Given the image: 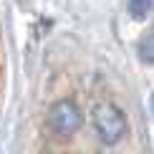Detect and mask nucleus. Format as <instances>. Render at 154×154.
Here are the masks:
<instances>
[{"instance_id": "obj_1", "label": "nucleus", "mask_w": 154, "mask_h": 154, "mask_svg": "<svg viewBox=\"0 0 154 154\" xmlns=\"http://www.w3.org/2000/svg\"><path fill=\"white\" fill-rule=\"evenodd\" d=\"M91 126L96 131V137L101 139L104 144L114 146L124 139L126 134V116L121 109H116L109 101H101L91 109Z\"/></svg>"}, {"instance_id": "obj_4", "label": "nucleus", "mask_w": 154, "mask_h": 154, "mask_svg": "<svg viewBox=\"0 0 154 154\" xmlns=\"http://www.w3.org/2000/svg\"><path fill=\"white\" fill-rule=\"evenodd\" d=\"M129 13H131V18H137V20H142V18L146 15V13L152 10V5H154V0H129Z\"/></svg>"}, {"instance_id": "obj_2", "label": "nucleus", "mask_w": 154, "mask_h": 154, "mask_svg": "<svg viewBox=\"0 0 154 154\" xmlns=\"http://www.w3.org/2000/svg\"><path fill=\"white\" fill-rule=\"evenodd\" d=\"M46 121H48V126H51L53 134H58V137H71L73 131L81 129L83 114H81V109H79V104H76L73 99H61V101H56V104L48 109Z\"/></svg>"}, {"instance_id": "obj_5", "label": "nucleus", "mask_w": 154, "mask_h": 154, "mask_svg": "<svg viewBox=\"0 0 154 154\" xmlns=\"http://www.w3.org/2000/svg\"><path fill=\"white\" fill-rule=\"evenodd\" d=\"M152 114H154V94H152Z\"/></svg>"}, {"instance_id": "obj_3", "label": "nucleus", "mask_w": 154, "mask_h": 154, "mask_svg": "<svg viewBox=\"0 0 154 154\" xmlns=\"http://www.w3.org/2000/svg\"><path fill=\"white\" fill-rule=\"evenodd\" d=\"M137 53H139V61L154 63V25H149L142 33V38L137 43Z\"/></svg>"}]
</instances>
